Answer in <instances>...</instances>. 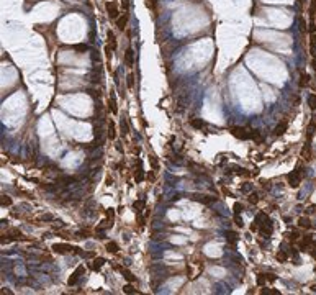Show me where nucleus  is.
<instances>
[{
    "instance_id": "obj_1",
    "label": "nucleus",
    "mask_w": 316,
    "mask_h": 295,
    "mask_svg": "<svg viewBox=\"0 0 316 295\" xmlns=\"http://www.w3.org/2000/svg\"><path fill=\"white\" fill-rule=\"evenodd\" d=\"M251 230H252V231H257V230H259V233H261L262 236H270L272 233H274V225H272L270 218L267 216L264 212H259V213L256 215L254 225L251 226Z\"/></svg>"
},
{
    "instance_id": "obj_2",
    "label": "nucleus",
    "mask_w": 316,
    "mask_h": 295,
    "mask_svg": "<svg viewBox=\"0 0 316 295\" xmlns=\"http://www.w3.org/2000/svg\"><path fill=\"white\" fill-rule=\"evenodd\" d=\"M303 169H301V166H296L295 170H291V172L288 174V184H290V187H293L296 189L298 185L301 184V180H303Z\"/></svg>"
},
{
    "instance_id": "obj_3",
    "label": "nucleus",
    "mask_w": 316,
    "mask_h": 295,
    "mask_svg": "<svg viewBox=\"0 0 316 295\" xmlns=\"http://www.w3.org/2000/svg\"><path fill=\"white\" fill-rule=\"evenodd\" d=\"M231 133L239 140H252V130H247V128L242 126H234L231 128Z\"/></svg>"
},
{
    "instance_id": "obj_4",
    "label": "nucleus",
    "mask_w": 316,
    "mask_h": 295,
    "mask_svg": "<svg viewBox=\"0 0 316 295\" xmlns=\"http://www.w3.org/2000/svg\"><path fill=\"white\" fill-rule=\"evenodd\" d=\"M84 272H85V267H84V266H79V267L72 272V275L69 277V280H67V285H69V287H74V285L79 282V279L84 275Z\"/></svg>"
},
{
    "instance_id": "obj_5",
    "label": "nucleus",
    "mask_w": 316,
    "mask_h": 295,
    "mask_svg": "<svg viewBox=\"0 0 316 295\" xmlns=\"http://www.w3.org/2000/svg\"><path fill=\"white\" fill-rule=\"evenodd\" d=\"M192 200L200 202V203H203V205H211V203L216 202V197H211V195H200V193H195V195H192Z\"/></svg>"
},
{
    "instance_id": "obj_6",
    "label": "nucleus",
    "mask_w": 316,
    "mask_h": 295,
    "mask_svg": "<svg viewBox=\"0 0 316 295\" xmlns=\"http://www.w3.org/2000/svg\"><path fill=\"white\" fill-rule=\"evenodd\" d=\"M52 249H54V253H57V254H66V253H70V251L75 249V248H72V246H69V244H54Z\"/></svg>"
},
{
    "instance_id": "obj_7",
    "label": "nucleus",
    "mask_w": 316,
    "mask_h": 295,
    "mask_svg": "<svg viewBox=\"0 0 316 295\" xmlns=\"http://www.w3.org/2000/svg\"><path fill=\"white\" fill-rule=\"evenodd\" d=\"M277 277L272 274H259L257 275V285H264L265 282H274Z\"/></svg>"
},
{
    "instance_id": "obj_8",
    "label": "nucleus",
    "mask_w": 316,
    "mask_h": 295,
    "mask_svg": "<svg viewBox=\"0 0 316 295\" xmlns=\"http://www.w3.org/2000/svg\"><path fill=\"white\" fill-rule=\"evenodd\" d=\"M313 243V236H310V235H306L303 239L300 241V249L301 251H308V248H310V244Z\"/></svg>"
},
{
    "instance_id": "obj_9",
    "label": "nucleus",
    "mask_w": 316,
    "mask_h": 295,
    "mask_svg": "<svg viewBox=\"0 0 316 295\" xmlns=\"http://www.w3.org/2000/svg\"><path fill=\"white\" fill-rule=\"evenodd\" d=\"M107 10H108V15L112 17V18H116V15H118V7H116V3L115 2H108L107 3Z\"/></svg>"
},
{
    "instance_id": "obj_10",
    "label": "nucleus",
    "mask_w": 316,
    "mask_h": 295,
    "mask_svg": "<svg viewBox=\"0 0 316 295\" xmlns=\"http://www.w3.org/2000/svg\"><path fill=\"white\" fill-rule=\"evenodd\" d=\"M287 128H288V123H287V121H280L279 125L275 126L274 135H275V136H282V135H284V133L287 131Z\"/></svg>"
},
{
    "instance_id": "obj_11",
    "label": "nucleus",
    "mask_w": 316,
    "mask_h": 295,
    "mask_svg": "<svg viewBox=\"0 0 316 295\" xmlns=\"http://www.w3.org/2000/svg\"><path fill=\"white\" fill-rule=\"evenodd\" d=\"M133 56H135L133 49H131V48H128L126 53H124V61H126V66H128V67H133V64H135V61H133Z\"/></svg>"
},
{
    "instance_id": "obj_12",
    "label": "nucleus",
    "mask_w": 316,
    "mask_h": 295,
    "mask_svg": "<svg viewBox=\"0 0 316 295\" xmlns=\"http://www.w3.org/2000/svg\"><path fill=\"white\" fill-rule=\"evenodd\" d=\"M226 241L229 243L231 246H234L238 243V239H239V236H238V233H234V231H226Z\"/></svg>"
},
{
    "instance_id": "obj_13",
    "label": "nucleus",
    "mask_w": 316,
    "mask_h": 295,
    "mask_svg": "<svg viewBox=\"0 0 316 295\" xmlns=\"http://www.w3.org/2000/svg\"><path fill=\"white\" fill-rule=\"evenodd\" d=\"M288 256H290V253L287 249H284V246H282V249L279 251V254H277V261H279V262H287V261H288Z\"/></svg>"
},
{
    "instance_id": "obj_14",
    "label": "nucleus",
    "mask_w": 316,
    "mask_h": 295,
    "mask_svg": "<svg viewBox=\"0 0 316 295\" xmlns=\"http://www.w3.org/2000/svg\"><path fill=\"white\" fill-rule=\"evenodd\" d=\"M105 264V259H102V258H97V259H93L92 261V264H90V267H92L93 270H100V267Z\"/></svg>"
},
{
    "instance_id": "obj_15",
    "label": "nucleus",
    "mask_w": 316,
    "mask_h": 295,
    "mask_svg": "<svg viewBox=\"0 0 316 295\" xmlns=\"http://www.w3.org/2000/svg\"><path fill=\"white\" fill-rule=\"evenodd\" d=\"M143 177H144V172H143V163L139 159L138 161V170H136V182H141Z\"/></svg>"
},
{
    "instance_id": "obj_16",
    "label": "nucleus",
    "mask_w": 316,
    "mask_h": 295,
    "mask_svg": "<svg viewBox=\"0 0 316 295\" xmlns=\"http://www.w3.org/2000/svg\"><path fill=\"white\" fill-rule=\"evenodd\" d=\"M110 112H112V113H118L116 100H115V94H112V95H110Z\"/></svg>"
},
{
    "instance_id": "obj_17",
    "label": "nucleus",
    "mask_w": 316,
    "mask_h": 295,
    "mask_svg": "<svg viewBox=\"0 0 316 295\" xmlns=\"http://www.w3.org/2000/svg\"><path fill=\"white\" fill-rule=\"evenodd\" d=\"M298 226H301V228H306V230H310V228H311V221L308 220V218L301 216L300 220H298Z\"/></svg>"
},
{
    "instance_id": "obj_18",
    "label": "nucleus",
    "mask_w": 316,
    "mask_h": 295,
    "mask_svg": "<svg viewBox=\"0 0 316 295\" xmlns=\"http://www.w3.org/2000/svg\"><path fill=\"white\" fill-rule=\"evenodd\" d=\"M128 13H123V18H120L118 20V28L120 30H124V26H126V23H128Z\"/></svg>"
},
{
    "instance_id": "obj_19",
    "label": "nucleus",
    "mask_w": 316,
    "mask_h": 295,
    "mask_svg": "<svg viewBox=\"0 0 316 295\" xmlns=\"http://www.w3.org/2000/svg\"><path fill=\"white\" fill-rule=\"evenodd\" d=\"M190 125H192L195 130H202V128L205 126V121H203V120H198V118H197V120H192V121H190Z\"/></svg>"
},
{
    "instance_id": "obj_20",
    "label": "nucleus",
    "mask_w": 316,
    "mask_h": 295,
    "mask_svg": "<svg viewBox=\"0 0 316 295\" xmlns=\"http://www.w3.org/2000/svg\"><path fill=\"white\" fill-rule=\"evenodd\" d=\"M107 251H110V253H118V244L115 241H110V243H107Z\"/></svg>"
},
{
    "instance_id": "obj_21",
    "label": "nucleus",
    "mask_w": 316,
    "mask_h": 295,
    "mask_svg": "<svg viewBox=\"0 0 316 295\" xmlns=\"http://www.w3.org/2000/svg\"><path fill=\"white\" fill-rule=\"evenodd\" d=\"M308 105H310L311 110H316V95L314 94H311L308 97Z\"/></svg>"
},
{
    "instance_id": "obj_22",
    "label": "nucleus",
    "mask_w": 316,
    "mask_h": 295,
    "mask_svg": "<svg viewBox=\"0 0 316 295\" xmlns=\"http://www.w3.org/2000/svg\"><path fill=\"white\" fill-rule=\"evenodd\" d=\"M121 274L124 275V279H126V280H130V282H133V280H136V279H135V275H133V274L130 272V270H126V269H123V267H121Z\"/></svg>"
},
{
    "instance_id": "obj_23",
    "label": "nucleus",
    "mask_w": 316,
    "mask_h": 295,
    "mask_svg": "<svg viewBox=\"0 0 316 295\" xmlns=\"http://www.w3.org/2000/svg\"><path fill=\"white\" fill-rule=\"evenodd\" d=\"M0 203H2V207H8V205H12V198L8 197V195H2Z\"/></svg>"
},
{
    "instance_id": "obj_24",
    "label": "nucleus",
    "mask_w": 316,
    "mask_h": 295,
    "mask_svg": "<svg viewBox=\"0 0 316 295\" xmlns=\"http://www.w3.org/2000/svg\"><path fill=\"white\" fill-rule=\"evenodd\" d=\"M144 205H146V202H144V200H138V202H135V205H133V207L136 208V212H138V213H141V210L144 208Z\"/></svg>"
},
{
    "instance_id": "obj_25",
    "label": "nucleus",
    "mask_w": 316,
    "mask_h": 295,
    "mask_svg": "<svg viewBox=\"0 0 316 295\" xmlns=\"http://www.w3.org/2000/svg\"><path fill=\"white\" fill-rule=\"evenodd\" d=\"M123 292H124V293H138V290H136L135 287H133V285L126 284V285L123 287Z\"/></svg>"
},
{
    "instance_id": "obj_26",
    "label": "nucleus",
    "mask_w": 316,
    "mask_h": 295,
    "mask_svg": "<svg viewBox=\"0 0 316 295\" xmlns=\"http://www.w3.org/2000/svg\"><path fill=\"white\" fill-rule=\"evenodd\" d=\"M308 253L311 254V258H314V259H316V243H314V241H313V243H311V244H310V248H308Z\"/></svg>"
},
{
    "instance_id": "obj_27",
    "label": "nucleus",
    "mask_w": 316,
    "mask_h": 295,
    "mask_svg": "<svg viewBox=\"0 0 316 295\" xmlns=\"http://www.w3.org/2000/svg\"><path fill=\"white\" fill-rule=\"evenodd\" d=\"M311 54L316 56V35L311 36Z\"/></svg>"
},
{
    "instance_id": "obj_28",
    "label": "nucleus",
    "mask_w": 316,
    "mask_h": 295,
    "mask_svg": "<svg viewBox=\"0 0 316 295\" xmlns=\"http://www.w3.org/2000/svg\"><path fill=\"white\" fill-rule=\"evenodd\" d=\"M115 136H116V133H115V125H113V121H110V133H108V138H110V140H115Z\"/></svg>"
},
{
    "instance_id": "obj_29",
    "label": "nucleus",
    "mask_w": 316,
    "mask_h": 295,
    "mask_svg": "<svg viewBox=\"0 0 316 295\" xmlns=\"http://www.w3.org/2000/svg\"><path fill=\"white\" fill-rule=\"evenodd\" d=\"M108 38H110V44H112V48L115 49V48H116V40H115V35L112 31H108Z\"/></svg>"
},
{
    "instance_id": "obj_30",
    "label": "nucleus",
    "mask_w": 316,
    "mask_h": 295,
    "mask_svg": "<svg viewBox=\"0 0 316 295\" xmlns=\"http://www.w3.org/2000/svg\"><path fill=\"white\" fill-rule=\"evenodd\" d=\"M241 212H242V205L241 203H234V215H238Z\"/></svg>"
},
{
    "instance_id": "obj_31",
    "label": "nucleus",
    "mask_w": 316,
    "mask_h": 295,
    "mask_svg": "<svg viewBox=\"0 0 316 295\" xmlns=\"http://www.w3.org/2000/svg\"><path fill=\"white\" fill-rule=\"evenodd\" d=\"M308 84V75L306 74H301V80H300V85L303 87V85H306Z\"/></svg>"
},
{
    "instance_id": "obj_32",
    "label": "nucleus",
    "mask_w": 316,
    "mask_h": 295,
    "mask_svg": "<svg viewBox=\"0 0 316 295\" xmlns=\"http://www.w3.org/2000/svg\"><path fill=\"white\" fill-rule=\"evenodd\" d=\"M249 202H251V203H257V202H259L257 193H251V195H249Z\"/></svg>"
},
{
    "instance_id": "obj_33",
    "label": "nucleus",
    "mask_w": 316,
    "mask_h": 295,
    "mask_svg": "<svg viewBox=\"0 0 316 295\" xmlns=\"http://www.w3.org/2000/svg\"><path fill=\"white\" fill-rule=\"evenodd\" d=\"M126 79H128V89H131V87H133V84H135V82H133L135 75H133V74H128V77H126Z\"/></svg>"
},
{
    "instance_id": "obj_34",
    "label": "nucleus",
    "mask_w": 316,
    "mask_h": 295,
    "mask_svg": "<svg viewBox=\"0 0 316 295\" xmlns=\"http://www.w3.org/2000/svg\"><path fill=\"white\" fill-rule=\"evenodd\" d=\"M296 236H298L296 233H287V238H288L290 241H296Z\"/></svg>"
},
{
    "instance_id": "obj_35",
    "label": "nucleus",
    "mask_w": 316,
    "mask_h": 295,
    "mask_svg": "<svg viewBox=\"0 0 316 295\" xmlns=\"http://www.w3.org/2000/svg\"><path fill=\"white\" fill-rule=\"evenodd\" d=\"M107 216H108L110 220L113 221V216H115V213H113V210H112V208H108V212H107Z\"/></svg>"
},
{
    "instance_id": "obj_36",
    "label": "nucleus",
    "mask_w": 316,
    "mask_h": 295,
    "mask_svg": "<svg viewBox=\"0 0 316 295\" xmlns=\"http://www.w3.org/2000/svg\"><path fill=\"white\" fill-rule=\"evenodd\" d=\"M264 293H274V295H277L280 292H279V290H264Z\"/></svg>"
},
{
    "instance_id": "obj_37",
    "label": "nucleus",
    "mask_w": 316,
    "mask_h": 295,
    "mask_svg": "<svg viewBox=\"0 0 316 295\" xmlns=\"http://www.w3.org/2000/svg\"><path fill=\"white\" fill-rule=\"evenodd\" d=\"M77 49H79V51H87V46H85V44H79Z\"/></svg>"
},
{
    "instance_id": "obj_38",
    "label": "nucleus",
    "mask_w": 316,
    "mask_h": 295,
    "mask_svg": "<svg viewBox=\"0 0 316 295\" xmlns=\"http://www.w3.org/2000/svg\"><path fill=\"white\" fill-rule=\"evenodd\" d=\"M249 189H251V185H242V187H241V190H242V192H247Z\"/></svg>"
},
{
    "instance_id": "obj_39",
    "label": "nucleus",
    "mask_w": 316,
    "mask_h": 295,
    "mask_svg": "<svg viewBox=\"0 0 316 295\" xmlns=\"http://www.w3.org/2000/svg\"><path fill=\"white\" fill-rule=\"evenodd\" d=\"M151 164L154 166V167H157V163H156V159H154V156H151Z\"/></svg>"
},
{
    "instance_id": "obj_40",
    "label": "nucleus",
    "mask_w": 316,
    "mask_h": 295,
    "mask_svg": "<svg viewBox=\"0 0 316 295\" xmlns=\"http://www.w3.org/2000/svg\"><path fill=\"white\" fill-rule=\"evenodd\" d=\"M2 293H7V295H12V292L8 289H2Z\"/></svg>"
}]
</instances>
